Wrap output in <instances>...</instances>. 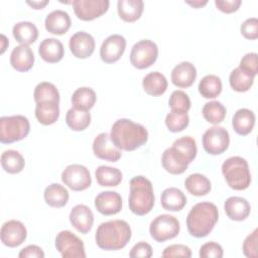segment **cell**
I'll return each instance as SVG.
<instances>
[{
  "label": "cell",
  "mask_w": 258,
  "mask_h": 258,
  "mask_svg": "<svg viewBox=\"0 0 258 258\" xmlns=\"http://www.w3.org/2000/svg\"><path fill=\"white\" fill-rule=\"evenodd\" d=\"M218 219L219 211L216 205L210 202L198 203L187 214V231L192 237L204 238L213 231Z\"/></svg>",
  "instance_id": "obj_3"
},
{
  "label": "cell",
  "mask_w": 258,
  "mask_h": 258,
  "mask_svg": "<svg viewBox=\"0 0 258 258\" xmlns=\"http://www.w3.org/2000/svg\"><path fill=\"white\" fill-rule=\"evenodd\" d=\"M129 256L132 258H149L152 256V248L146 242H139L132 247Z\"/></svg>",
  "instance_id": "obj_49"
},
{
  "label": "cell",
  "mask_w": 258,
  "mask_h": 258,
  "mask_svg": "<svg viewBox=\"0 0 258 258\" xmlns=\"http://www.w3.org/2000/svg\"><path fill=\"white\" fill-rule=\"evenodd\" d=\"M14 38L20 44H31L35 42L38 37V29L32 22L20 21L14 24L12 28Z\"/></svg>",
  "instance_id": "obj_29"
},
{
  "label": "cell",
  "mask_w": 258,
  "mask_h": 258,
  "mask_svg": "<svg viewBox=\"0 0 258 258\" xmlns=\"http://www.w3.org/2000/svg\"><path fill=\"white\" fill-rule=\"evenodd\" d=\"M162 257H191V250L189 247L181 244H172L167 246L163 252Z\"/></svg>",
  "instance_id": "obj_48"
},
{
  "label": "cell",
  "mask_w": 258,
  "mask_h": 258,
  "mask_svg": "<svg viewBox=\"0 0 258 258\" xmlns=\"http://www.w3.org/2000/svg\"><path fill=\"white\" fill-rule=\"evenodd\" d=\"M26 3L30 7H32L33 9H42V8H44L49 3V1L48 0H43V1H26Z\"/></svg>",
  "instance_id": "obj_52"
},
{
  "label": "cell",
  "mask_w": 258,
  "mask_h": 258,
  "mask_svg": "<svg viewBox=\"0 0 258 258\" xmlns=\"http://www.w3.org/2000/svg\"><path fill=\"white\" fill-rule=\"evenodd\" d=\"M130 211L137 216L148 214L154 206V192L151 181L143 175H137L130 180L128 199Z\"/></svg>",
  "instance_id": "obj_4"
},
{
  "label": "cell",
  "mask_w": 258,
  "mask_h": 258,
  "mask_svg": "<svg viewBox=\"0 0 258 258\" xmlns=\"http://www.w3.org/2000/svg\"><path fill=\"white\" fill-rule=\"evenodd\" d=\"M45 203L52 208H62L67 205L70 195L68 189L59 183H51L43 192Z\"/></svg>",
  "instance_id": "obj_31"
},
{
  "label": "cell",
  "mask_w": 258,
  "mask_h": 258,
  "mask_svg": "<svg viewBox=\"0 0 258 258\" xmlns=\"http://www.w3.org/2000/svg\"><path fill=\"white\" fill-rule=\"evenodd\" d=\"M59 103L56 102H41L36 103L35 117L42 125H51L56 122L59 117Z\"/></svg>",
  "instance_id": "obj_30"
},
{
  "label": "cell",
  "mask_w": 258,
  "mask_h": 258,
  "mask_svg": "<svg viewBox=\"0 0 258 258\" xmlns=\"http://www.w3.org/2000/svg\"><path fill=\"white\" fill-rule=\"evenodd\" d=\"M18 257H20V258H43L44 252L37 245H28L20 250Z\"/></svg>",
  "instance_id": "obj_51"
},
{
  "label": "cell",
  "mask_w": 258,
  "mask_h": 258,
  "mask_svg": "<svg viewBox=\"0 0 258 258\" xmlns=\"http://www.w3.org/2000/svg\"><path fill=\"white\" fill-rule=\"evenodd\" d=\"M202 140L206 152L212 155H219L228 149L230 135L224 127L213 126L205 131Z\"/></svg>",
  "instance_id": "obj_10"
},
{
  "label": "cell",
  "mask_w": 258,
  "mask_h": 258,
  "mask_svg": "<svg viewBox=\"0 0 258 258\" xmlns=\"http://www.w3.org/2000/svg\"><path fill=\"white\" fill-rule=\"evenodd\" d=\"M168 105L173 112H185L190 108V100L186 93H184L181 90H175L171 93Z\"/></svg>",
  "instance_id": "obj_43"
},
{
  "label": "cell",
  "mask_w": 258,
  "mask_h": 258,
  "mask_svg": "<svg viewBox=\"0 0 258 258\" xmlns=\"http://www.w3.org/2000/svg\"><path fill=\"white\" fill-rule=\"evenodd\" d=\"M144 8L142 0H119L117 11L121 19L126 22H134L140 18Z\"/></svg>",
  "instance_id": "obj_25"
},
{
  "label": "cell",
  "mask_w": 258,
  "mask_h": 258,
  "mask_svg": "<svg viewBox=\"0 0 258 258\" xmlns=\"http://www.w3.org/2000/svg\"><path fill=\"white\" fill-rule=\"evenodd\" d=\"M72 20L68 12L57 9L48 13L44 20L45 29L56 35L64 34L71 27Z\"/></svg>",
  "instance_id": "obj_21"
},
{
  "label": "cell",
  "mask_w": 258,
  "mask_h": 258,
  "mask_svg": "<svg viewBox=\"0 0 258 258\" xmlns=\"http://www.w3.org/2000/svg\"><path fill=\"white\" fill-rule=\"evenodd\" d=\"M95 208L102 215H116L122 209V198L117 191H102L95 198Z\"/></svg>",
  "instance_id": "obj_17"
},
{
  "label": "cell",
  "mask_w": 258,
  "mask_h": 258,
  "mask_svg": "<svg viewBox=\"0 0 258 258\" xmlns=\"http://www.w3.org/2000/svg\"><path fill=\"white\" fill-rule=\"evenodd\" d=\"M241 34L247 39H257L258 38V19L256 17L247 18L240 27Z\"/></svg>",
  "instance_id": "obj_46"
},
{
  "label": "cell",
  "mask_w": 258,
  "mask_h": 258,
  "mask_svg": "<svg viewBox=\"0 0 258 258\" xmlns=\"http://www.w3.org/2000/svg\"><path fill=\"white\" fill-rule=\"evenodd\" d=\"M160 203L164 210L178 212L186 205V197L179 188L168 187L162 191Z\"/></svg>",
  "instance_id": "obj_26"
},
{
  "label": "cell",
  "mask_w": 258,
  "mask_h": 258,
  "mask_svg": "<svg viewBox=\"0 0 258 258\" xmlns=\"http://www.w3.org/2000/svg\"><path fill=\"white\" fill-rule=\"evenodd\" d=\"M184 186L190 195L197 197L209 194L212 188L210 179L202 173H192L188 175L184 180Z\"/></svg>",
  "instance_id": "obj_33"
},
{
  "label": "cell",
  "mask_w": 258,
  "mask_h": 258,
  "mask_svg": "<svg viewBox=\"0 0 258 258\" xmlns=\"http://www.w3.org/2000/svg\"><path fill=\"white\" fill-rule=\"evenodd\" d=\"M170 78L174 86L188 88L197 79V69L189 61H181L172 69Z\"/></svg>",
  "instance_id": "obj_19"
},
{
  "label": "cell",
  "mask_w": 258,
  "mask_h": 258,
  "mask_svg": "<svg viewBox=\"0 0 258 258\" xmlns=\"http://www.w3.org/2000/svg\"><path fill=\"white\" fill-rule=\"evenodd\" d=\"M132 231L124 220H112L99 225L95 234V241L99 248L116 251L124 248L131 239Z\"/></svg>",
  "instance_id": "obj_2"
},
{
  "label": "cell",
  "mask_w": 258,
  "mask_h": 258,
  "mask_svg": "<svg viewBox=\"0 0 258 258\" xmlns=\"http://www.w3.org/2000/svg\"><path fill=\"white\" fill-rule=\"evenodd\" d=\"M229 83L231 88L239 93L247 92L254 83V77L248 75L240 68L234 69L229 77Z\"/></svg>",
  "instance_id": "obj_38"
},
{
  "label": "cell",
  "mask_w": 258,
  "mask_h": 258,
  "mask_svg": "<svg viewBox=\"0 0 258 258\" xmlns=\"http://www.w3.org/2000/svg\"><path fill=\"white\" fill-rule=\"evenodd\" d=\"M33 97L35 103H41V102H56L59 103V93L56 87L48 82H41L36 85Z\"/></svg>",
  "instance_id": "obj_39"
},
{
  "label": "cell",
  "mask_w": 258,
  "mask_h": 258,
  "mask_svg": "<svg viewBox=\"0 0 258 258\" xmlns=\"http://www.w3.org/2000/svg\"><path fill=\"white\" fill-rule=\"evenodd\" d=\"M167 85L165 76L159 72H151L147 74L142 81L143 90L150 96H161L165 93Z\"/></svg>",
  "instance_id": "obj_28"
},
{
  "label": "cell",
  "mask_w": 258,
  "mask_h": 258,
  "mask_svg": "<svg viewBox=\"0 0 258 258\" xmlns=\"http://www.w3.org/2000/svg\"><path fill=\"white\" fill-rule=\"evenodd\" d=\"M72 4L75 14L79 19L91 21L105 14L110 2L108 0H75Z\"/></svg>",
  "instance_id": "obj_12"
},
{
  "label": "cell",
  "mask_w": 258,
  "mask_h": 258,
  "mask_svg": "<svg viewBox=\"0 0 258 258\" xmlns=\"http://www.w3.org/2000/svg\"><path fill=\"white\" fill-rule=\"evenodd\" d=\"M180 230L179 221L171 215L162 214L157 216L149 226V233L156 242H164L175 238Z\"/></svg>",
  "instance_id": "obj_7"
},
{
  "label": "cell",
  "mask_w": 258,
  "mask_h": 258,
  "mask_svg": "<svg viewBox=\"0 0 258 258\" xmlns=\"http://www.w3.org/2000/svg\"><path fill=\"white\" fill-rule=\"evenodd\" d=\"M222 173L228 185L235 190H244L251 183L248 162L241 156H232L222 164Z\"/></svg>",
  "instance_id": "obj_5"
},
{
  "label": "cell",
  "mask_w": 258,
  "mask_h": 258,
  "mask_svg": "<svg viewBox=\"0 0 258 258\" xmlns=\"http://www.w3.org/2000/svg\"><path fill=\"white\" fill-rule=\"evenodd\" d=\"M1 42H2V49H1V53H3L4 51H5V49H6V46L9 44V42H8V40H7V38H6V36L4 35V34H1Z\"/></svg>",
  "instance_id": "obj_54"
},
{
  "label": "cell",
  "mask_w": 258,
  "mask_h": 258,
  "mask_svg": "<svg viewBox=\"0 0 258 258\" xmlns=\"http://www.w3.org/2000/svg\"><path fill=\"white\" fill-rule=\"evenodd\" d=\"M96 100L97 96L95 91L89 87H81L77 89L71 98L73 108L82 111H89L92 109L96 103Z\"/></svg>",
  "instance_id": "obj_32"
},
{
  "label": "cell",
  "mask_w": 258,
  "mask_h": 258,
  "mask_svg": "<svg viewBox=\"0 0 258 258\" xmlns=\"http://www.w3.org/2000/svg\"><path fill=\"white\" fill-rule=\"evenodd\" d=\"M241 0H215L216 7L224 13H233L241 6Z\"/></svg>",
  "instance_id": "obj_50"
},
{
  "label": "cell",
  "mask_w": 258,
  "mask_h": 258,
  "mask_svg": "<svg viewBox=\"0 0 258 258\" xmlns=\"http://www.w3.org/2000/svg\"><path fill=\"white\" fill-rule=\"evenodd\" d=\"M242 71L255 78L258 73V55L255 52L246 53L240 60L239 67Z\"/></svg>",
  "instance_id": "obj_44"
},
{
  "label": "cell",
  "mask_w": 258,
  "mask_h": 258,
  "mask_svg": "<svg viewBox=\"0 0 258 258\" xmlns=\"http://www.w3.org/2000/svg\"><path fill=\"white\" fill-rule=\"evenodd\" d=\"M97 182L101 186H116L123 178V174L120 169L107 165H100L95 171Z\"/></svg>",
  "instance_id": "obj_34"
},
{
  "label": "cell",
  "mask_w": 258,
  "mask_h": 258,
  "mask_svg": "<svg viewBox=\"0 0 258 258\" xmlns=\"http://www.w3.org/2000/svg\"><path fill=\"white\" fill-rule=\"evenodd\" d=\"M30 131L28 119L23 115L3 116L0 118V141L10 144L24 139Z\"/></svg>",
  "instance_id": "obj_6"
},
{
  "label": "cell",
  "mask_w": 258,
  "mask_h": 258,
  "mask_svg": "<svg viewBox=\"0 0 258 258\" xmlns=\"http://www.w3.org/2000/svg\"><path fill=\"white\" fill-rule=\"evenodd\" d=\"M93 152L98 158L110 162H116L122 156L120 149L113 144L110 134L106 132H102L95 137L93 142Z\"/></svg>",
  "instance_id": "obj_15"
},
{
  "label": "cell",
  "mask_w": 258,
  "mask_h": 258,
  "mask_svg": "<svg viewBox=\"0 0 258 258\" xmlns=\"http://www.w3.org/2000/svg\"><path fill=\"white\" fill-rule=\"evenodd\" d=\"M257 241H258V230L255 229L249 234L243 242V253L248 258L257 257Z\"/></svg>",
  "instance_id": "obj_45"
},
{
  "label": "cell",
  "mask_w": 258,
  "mask_h": 258,
  "mask_svg": "<svg viewBox=\"0 0 258 258\" xmlns=\"http://www.w3.org/2000/svg\"><path fill=\"white\" fill-rule=\"evenodd\" d=\"M161 163L163 168L171 174L183 173L189 164L185 157L172 146L163 151L161 156Z\"/></svg>",
  "instance_id": "obj_20"
},
{
  "label": "cell",
  "mask_w": 258,
  "mask_h": 258,
  "mask_svg": "<svg viewBox=\"0 0 258 258\" xmlns=\"http://www.w3.org/2000/svg\"><path fill=\"white\" fill-rule=\"evenodd\" d=\"M172 147L180 152L186 158L188 163H190L197 156V143L196 140L190 136H183L176 139L173 142Z\"/></svg>",
  "instance_id": "obj_41"
},
{
  "label": "cell",
  "mask_w": 258,
  "mask_h": 258,
  "mask_svg": "<svg viewBox=\"0 0 258 258\" xmlns=\"http://www.w3.org/2000/svg\"><path fill=\"white\" fill-rule=\"evenodd\" d=\"M67 125L74 131H83L91 123V114L89 111H82L71 108L66 115Z\"/></svg>",
  "instance_id": "obj_37"
},
{
  "label": "cell",
  "mask_w": 258,
  "mask_h": 258,
  "mask_svg": "<svg viewBox=\"0 0 258 258\" xmlns=\"http://www.w3.org/2000/svg\"><path fill=\"white\" fill-rule=\"evenodd\" d=\"M223 255L222 246L216 242H208L200 248L201 258H222Z\"/></svg>",
  "instance_id": "obj_47"
},
{
  "label": "cell",
  "mask_w": 258,
  "mask_h": 258,
  "mask_svg": "<svg viewBox=\"0 0 258 258\" xmlns=\"http://www.w3.org/2000/svg\"><path fill=\"white\" fill-rule=\"evenodd\" d=\"M224 210L228 218L232 221H244L251 212L249 202L241 197H230L225 201Z\"/></svg>",
  "instance_id": "obj_22"
},
{
  "label": "cell",
  "mask_w": 258,
  "mask_h": 258,
  "mask_svg": "<svg viewBox=\"0 0 258 258\" xmlns=\"http://www.w3.org/2000/svg\"><path fill=\"white\" fill-rule=\"evenodd\" d=\"M27 237V230L25 226L17 220H10L5 222L0 231V238L3 245L15 248L21 245Z\"/></svg>",
  "instance_id": "obj_13"
},
{
  "label": "cell",
  "mask_w": 258,
  "mask_h": 258,
  "mask_svg": "<svg viewBox=\"0 0 258 258\" xmlns=\"http://www.w3.org/2000/svg\"><path fill=\"white\" fill-rule=\"evenodd\" d=\"M55 248L63 258H85L84 242L69 230L60 231L55 237Z\"/></svg>",
  "instance_id": "obj_9"
},
{
  "label": "cell",
  "mask_w": 258,
  "mask_h": 258,
  "mask_svg": "<svg viewBox=\"0 0 258 258\" xmlns=\"http://www.w3.org/2000/svg\"><path fill=\"white\" fill-rule=\"evenodd\" d=\"M164 122L170 132H180L187 127L189 123V117L185 112L171 111L166 115Z\"/></svg>",
  "instance_id": "obj_42"
},
{
  "label": "cell",
  "mask_w": 258,
  "mask_h": 258,
  "mask_svg": "<svg viewBox=\"0 0 258 258\" xmlns=\"http://www.w3.org/2000/svg\"><path fill=\"white\" fill-rule=\"evenodd\" d=\"M185 3L190 5L194 8H202L203 6H205L208 3V1L207 0H204V1L196 0V1H185Z\"/></svg>",
  "instance_id": "obj_53"
},
{
  "label": "cell",
  "mask_w": 258,
  "mask_h": 258,
  "mask_svg": "<svg viewBox=\"0 0 258 258\" xmlns=\"http://www.w3.org/2000/svg\"><path fill=\"white\" fill-rule=\"evenodd\" d=\"M198 89L202 97L214 99L222 92V81L216 75H207L200 81Z\"/></svg>",
  "instance_id": "obj_36"
},
{
  "label": "cell",
  "mask_w": 258,
  "mask_h": 258,
  "mask_svg": "<svg viewBox=\"0 0 258 258\" xmlns=\"http://www.w3.org/2000/svg\"><path fill=\"white\" fill-rule=\"evenodd\" d=\"M69 46L74 56L78 58H87L95 50V39L86 31H78L70 38Z\"/></svg>",
  "instance_id": "obj_16"
},
{
  "label": "cell",
  "mask_w": 258,
  "mask_h": 258,
  "mask_svg": "<svg viewBox=\"0 0 258 258\" xmlns=\"http://www.w3.org/2000/svg\"><path fill=\"white\" fill-rule=\"evenodd\" d=\"M70 222L78 232L87 234L94 224L93 212L86 205H77L70 213Z\"/></svg>",
  "instance_id": "obj_18"
},
{
  "label": "cell",
  "mask_w": 258,
  "mask_h": 258,
  "mask_svg": "<svg viewBox=\"0 0 258 258\" xmlns=\"http://www.w3.org/2000/svg\"><path fill=\"white\" fill-rule=\"evenodd\" d=\"M255 125V114L247 109L242 108L236 111L232 119V126L235 132L239 135L249 134Z\"/></svg>",
  "instance_id": "obj_27"
},
{
  "label": "cell",
  "mask_w": 258,
  "mask_h": 258,
  "mask_svg": "<svg viewBox=\"0 0 258 258\" xmlns=\"http://www.w3.org/2000/svg\"><path fill=\"white\" fill-rule=\"evenodd\" d=\"M62 182L73 190L81 191L90 187L92 177L89 169L82 164H70L61 172Z\"/></svg>",
  "instance_id": "obj_11"
},
{
  "label": "cell",
  "mask_w": 258,
  "mask_h": 258,
  "mask_svg": "<svg viewBox=\"0 0 258 258\" xmlns=\"http://www.w3.org/2000/svg\"><path fill=\"white\" fill-rule=\"evenodd\" d=\"M38 53L40 57L49 63L58 62L64 55V48L62 43L53 37L43 39L38 46Z\"/></svg>",
  "instance_id": "obj_24"
},
{
  "label": "cell",
  "mask_w": 258,
  "mask_h": 258,
  "mask_svg": "<svg viewBox=\"0 0 258 258\" xmlns=\"http://www.w3.org/2000/svg\"><path fill=\"white\" fill-rule=\"evenodd\" d=\"M158 56V47L150 39H142L136 42L130 52L131 64L138 69L144 70L152 66Z\"/></svg>",
  "instance_id": "obj_8"
},
{
  "label": "cell",
  "mask_w": 258,
  "mask_h": 258,
  "mask_svg": "<svg viewBox=\"0 0 258 258\" xmlns=\"http://www.w3.org/2000/svg\"><path fill=\"white\" fill-rule=\"evenodd\" d=\"M10 63L18 72L29 71L34 63V53L32 49L25 44L15 46L10 54Z\"/></svg>",
  "instance_id": "obj_23"
},
{
  "label": "cell",
  "mask_w": 258,
  "mask_h": 258,
  "mask_svg": "<svg viewBox=\"0 0 258 258\" xmlns=\"http://www.w3.org/2000/svg\"><path fill=\"white\" fill-rule=\"evenodd\" d=\"M204 118L212 124H219L224 121L227 110L219 101H211L204 105L202 110Z\"/></svg>",
  "instance_id": "obj_40"
},
{
  "label": "cell",
  "mask_w": 258,
  "mask_h": 258,
  "mask_svg": "<svg viewBox=\"0 0 258 258\" xmlns=\"http://www.w3.org/2000/svg\"><path fill=\"white\" fill-rule=\"evenodd\" d=\"M2 168L8 173H19L25 166L24 157L16 150L8 149L1 154Z\"/></svg>",
  "instance_id": "obj_35"
},
{
  "label": "cell",
  "mask_w": 258,
  "mask_h": 258,
  "mask_svg": "<svg viewBox=\"0 0 258 258\" xmlns=\"http://www.w3.org/2000/svg\"><path fill=\"white\" fill-rule=\"evenodd\" d=\"M110 137L118 149L133 151L147 142L148 131L141 124L121 118L112 125Z\"/></svg>",
  "instance_id": "obj_1"
},
{
  "label": "cell",
  "mask_w": 258,
  "mask_h": 258,
  "mask_svg": "<svg viewBox=\"0 0 258 258\" xmlns=\"http://www.w3.org/2000/svg\"><path fill=\"white\" fill-rule=\"evenodd\" d=\"M126 48V39L120 34L108 36L100 47L101 59L106 63H113L120 59Z\"/></svg>",
  "instance_id": "obj_14"
}]
</instances>
